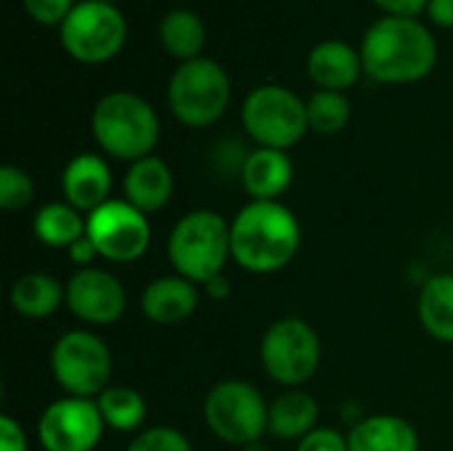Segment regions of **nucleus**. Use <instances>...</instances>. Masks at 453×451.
<instances>
[{
	"label": "nucleus",
	"mask_w": 453,
	"mask_h": 451,
	"mask_svg": "<svg viewBox=\"0 0 453 451\" xmlns=\"http://www.w3.org/2000/svg\"><path fill=\"white\" fill-rule=\"evenodd\" d=\"M35 197V183L27 170L16 165H3L0 167V207L13 213L24 210Z\"/></svg>",
	"instance_id": "27"
},
{
	"label": "nucleus",
	"mask_w": 453,
	"mask_h": 451,
	"mask_svg": "<svg viewBox=\"0 0 453 451\" xmlns=\"http://www.w3.org/2000/svg\"><path fill=\"white\" fill-rule=\"evenodd\" d=\"M207 428L231 447H255L268 431V404L247 380H220L204 399Z\"/></svg>",
	"instance_id": "8"
},
{
	"label": "nucleus",
	"mask_w": 453,
	"mask_h": 451,
	"mask_svg": "<svg viewBox=\"0 0 453 451\" xmlns=\"http://www.w3.org/2000/svg\"><path fill=\"white\" fill-rule=\"evenodd\" d=\"M35 237L48 247H72L88 231V218L69 202H50L37 210L32 221Z\"/></svg>",
	"instance_id": "24"
},
{
	"label": "nucleus",
	"mask_w": 453,
	"mask_h": 451,
	"mask_svg": "<svg viewBox=\"0 0 453 451\" xmlns=\"http://www.w3.org/2000/svg\"><path fill=\"white\" fill-rule=\"evenodd\" d=\"M88 237L101 258L111 263H133L149 250L151 226L127 199H109L88 215Z\"/></svg>",
	"instance_id": "11"
},
{
	"label": "nucleus",
	"mask_w": 453,
	"mask_h": 451,
	"mask_svg": "<svg viewBox=\"0 0 453 451\" xmlns=\"http://www.w3.org/2000/svg\"><path fill=\"white\" fill-rule=\"evenodd\" d=\"M90 130L101 152L138 162L149 157L159 141V117L143 96L133 90H111L93 106Z\"/></svg>",
	"instance_id": "3"
},
{
	"label": "nucleus",
	"mask_w": 453,
	"mask_h": 451,
	"mask_svg": "<svg viewBox=\"0 0 453 451\" xmlns=\"http://www.w3.org/2000/svg\"><path fill=\"white\" fill-rule=\"evenodd\" d=\"M66 306L77 319L104 327L119 322L127 306V295L114 274L90 266L80 268L66 282Z\"/></svg>",
	"instance_id": "13"
},
{
	"label": "nucleus",
	"mask_w": 453,
	"mask_h": 451,
	"mask_svg": "<svg viewBox=\"0 0 453 451\" xmlns=\"http://www.w3.org/2000/svg\"><path fill=\"white\" fill-rule=\"evenodd\" d=\"M66 300V287L50 274L32 271L13 282L11 287V306L16 314L27 319H45L58 311V306Z\"/></svg>",
	"instance_id": "22"
},
{
	"label": "nucleus",
	"mask_w": 453,
	"mask_h": 451,
	"mask_svg": "<svg viewBox=\"0 0 453 451\" xmlns=\"http://www.w3.org/2000/svg\"><path fill=\"white\" fill-rule=\"evenodd\" d=\"M308 128L319 136H337L348 128L353 106L345 93L316 90L308 101Z\"/></svg>",
	"instance_id": "26"
},
{
	"label": "nucleus",
	"mask_w": 453,
	"mask_h": 451,
	"mask_svg": "<svg viewBox=\"0 0 453 451\" xmlns=\"http://www.w3.org/2000/svg\"><path fill=\"white\" fill-rule=\"evenodd\" d=\"M364 74L382 85H411L438 64V40L422 19L380 16L361 40Z\"/></svg>",
	"instance_id": "1"
},
{
	"label": "nucleus",
	"mask_w": 453,
	"mask_h": 451,
	"mask_svg": "<svg viewBox=\"0 0 453 451\" xmlns=\"http://www.w3.org/2000/svg\"><path fill=\"white\" fill-rule=\"evenodd\" d=\"M382 16H409V19H419V13L427 11L430 0H372Z\"/></svg>",
	"instance_id": "32"
},
{
	"label": "nucleus",
	"mask_w": 453,
	"mask_h": 451,
	"mask_svg": "<svg viewBox=\"0 0 453 451\" xmlns=\"http://www.w3.org/2000/svg\"><path fill=\"white\" fill-rule=\"evenodd\" d=\"M319 423V401L300 391L289 388L268 404V431L284 441H303L316 431Z\"/></svg>",
	"instance_id": "20"
},
{
	"label": "nucleus",
	"mask_w": 453,
	"mask_h": 451,
	"mask_svg": "<svg viewBox=\"0 0 453 451\" xmlns=\"http://www.w3.org/2000/svg\"><path fill=\"white\" fill-rule=\"evenodd\" d=\"M173 170L165 159L149 154L138 162H130L122 189H125V199L138 207L143 215L162 210L170 197H173Z\"/></svg>",
	"instance_id": "18"
},
{
	"label": "nucleus",
	"mask_w": 453,
	"mask_h": 451,
	"mask_svg": "<svg viewBox=\"0 0 453 451\" xmlns=\"http://www.w3.org/2000/svg\"><path fill=\"white\" fill-rule=\"evenodd\" d=\"M425 13L435 27L453 29V0H430Z\"/></svg>",
	"instance_id": "34"
},
{
	"label": "nucleus",
	"mask_w": 453,
	"mask_h": 451,
	"mask_svg": "<svg viewBox=\"0 0 453 451\" xmlns=\"http://www.w3.org/2000/svg\"><path fill=\"white\" fill-rule=\"evenodd\" d=\"M104 428V415L93 399L64 396L45 407L37 423V436L45 451H93Z\"/></svg>",
	"instance_id": "12"
},
{
	"label": "nucleus",
	"mask_w": 453,
	"mask_h": 451,
	"mask_svg": "<svg viewBox=\"0 0 453 451\" xmlns=\"http://www.w3.org/2000/svg\"><path fill=\"white\" fill-rule=\"evenodd\" d=\"M417 314L430 338L453 343V274H435L425 282Z\"/></svg>",
	"instance_id": "23"
},
{
	"label": "nucleus",
	"mask_w": 453,
	"mask_h": 451,
	"mask_svg": "<svg viewBox=\"0 0 453 451\" xmlns=\"http://www.w3.org/2000/svg\"><path fill=\"white\" fill-rule=\"evenodd\" d=\"M61 189L72 207L90 215L111 199V170L101 154L82 152L66 162L61 173Z\"/></svg>",
	"instance_id": "15"
},
{
	"label": "nucleus",
	"mask_w": 453,
	"mask_h": 451,
	"mask_svg": "<svg viewBox=\"0 0 453 451\" xmlns=\"http://www.w3.org/2000/svg\"><path fill=\"white\" fill-rule=\"evenodd\" d=\"M159 43L173 58H178L183 64V61L202 56L204 43H207V27L196 11L170 8L159 19Z\"/></svg>",
	"instance_id": "21"
},
{
	"label": "nucleus",
	"mask_w": 453,
	"mask_h": 451,
	"mask_svg": "<svg viewBox=\"0 0 453 451\" xmlns=\"http://www.w3.org/2000/svg\"><path fill=\"white\" fill-rule=\"evenodd\" d=\"M295 178V165L287 152L257 146L242 159V186L252 199H279Z\"/></svg>",
	"instance_id": "16"
},
{
	"label": "nucleus",
	"mask_w": 453,
	"mask_h": 451,
	"mask_svg": "<svg viewBox=\"0 0 453 451\" xmlns=\"http://www.w3.org/2000/svg\"><path fill=\"white\" fill-rule=\"evenodd\" d=\"M69 258H72L80 268H90L93 260L101 258V255H98V247L93 245V239L88 237V231H85V237H80V239L69 247Z\"/></svg>",
	"instance_id": "33"
},
{
	"label": "nucleus",
	"mask_w": 453,
	"mask_h": 451,
	"mask_svg": "<svg viewBox=\"0 0 453 451\" xmlns=\"http://www.w3.org/2000/svg\"><path fill=\"white\" fill-rule=\"evenodd\" d=\"M305 69H308V77L316 82L319 90L345 93L364 74V61H361L358 48H353L345 40L329 37V40H321L311 48Z\"/></svg>",
	"instance_id": "14"
},
{
	"label": "nucleus",
	"mask_w": 453,
	"mask_h": 451,
	"mask_svg": "<svg viewBox=\"0 0 453 451\" xmlns=\"http://www.w3.org/2000/svg\"><path fill=\"white\" fill-rule=\"evenodd\" d=\"M260 362L271 380L297 388L308 383L321 364L319 332L303 319H279L263 335Z\"/></svg>",
	"instance_id": "10"
},
{
	"label": "nucleus",
	"mask_w": 453,
	"mask_h": 451,
	"mask_svg": "<svg viewBox=\"0 0 453 451\" xmlns=\"http://www.w3.org/2000/svg\"><path fill=\"white\" fill-rule=\"evenodd\" d=\"M300 242V221L279 199H252L231 221V255L242 268L252 274L281 271L295 260Z\"/></svg>",
	"instance_id": "2"
},
{
	"label": "nucleus",
	"mask_w": 453,
	"mask_h": 451,
	"mask_svg": "<svg viewBox=\"0 0 453 451\" xmlns=\"http://www.w3.org/2000/svg\"><path fill=\"white\" fill-rule=\"evenodd\" d=\"M127 451H191L188 439L178 431V428H167V425H154L141 431Z\"/></svg>",
	"instance_id": "28"
},
{
	"label": "nucleus",
	"mask_w": 453,
	"mask_h": 451,
	"mask_svg": "<svg viewBox=\"0 0 453 451\" xmlns=\"http://www.w3.org/2000/svg\"><path fill=\"white\" fill-rule=\"evenodd\" d=\"M58 43L80 64H106L127 43V19L114 3L80 0L58 27Z\"/></svg>",
	"instance_id": "7"
},
{
	"label": "nucleus",
	"mask_w": 453,
	"mask_h": 451,
	"mask_svg": "<svg viewBox=\"0 0 453 451\" xmlns=\"http://www.w3.org/2000/svg\"><path fill=\"white\" fill-rule=\"evenodd\" d=\"M0 451H29L21 425L8 415L0 417Z\"/></svg>",
	"instance_id": "31"
},
{
	"label": "nucleus",
	"mask_w": 453,
	"mask_h": 451,
	"mask_svg": "<svg viewBox=\"0 0 453 451\" xmlns=\"http://www.w3.org/2000/svg\"><path fill=\"white\" fill-rule=\"evenodd\" d=\"M50 369L66 396L98 399L109 388L111 351L98 335L72 330L56 340L50 351Z\"/></svg>",
	"instance_id": "9"
},
{
	"label": "nucleus",
	"mask_w": 453,
	"mask_h": 451,
	"mask_svg": "<svg viewBox=\"0 0 453 451\" xmlns=\"http://www.w3.org/2000/svg\"><path fill=\"white\" fill-rule=\"evenodd\" d=\"M350 451H419L417 428L398 415H372L353 425Z\"/></svg>",
	"instance_id": "19"
},
{
	"label": "nucleus",
	"mask_w": 453,
	"mask_h": 451,
	"mask_svg": "<svg viewBox=\"0 0 453 451\" xmlns=\"http://www.w3.org/2000/svg\"><path fill=\"white\" fill-rule=\"evenodd\" d=\"M167 104L180 125L210 128L231 104V77L215 58L183 61L167 82Z\"/></svg>",
	"instance_id": "5"
},
{
	"label": "nucleus",
	"mask_w": 453,
	"mask_h": 451,
	"mask_svg": "<svg viewBox=\"0 0 453 451\" xmlns=\"http://www.w3.org/2000/svg\"><path fill=\"white\" fill-rule=\"evenodd\" d=\"M207 287V292L212 295V300H226L228 298V292H231V284H228V279L220 274V276H215L212 282H207L204 284Z\"/></svg>",
	"instance_id": "35"
},
{
	"label": "nucleus",
	"mask_w": 453,
	"mask_h": 451,
	"mask_svg": "<svg viewBox=\"0 0 453 451\" xmlns=\"http://www.w3.org/2000/svg\"><path fill=\"white\" fill-rule=\"evenodd\" d=\"M24 11L42 27H61L69 11L77 5L74 0H21Z\"/></svg>",
	"instance_id": "29"
},
{
	"label": "nucleus",
	"mask_w": 453,
	"mask_h": 451,
	"mask_svg": "<svg viewBox=\"0 0 453 451\" xmlns=\"http://www.w3.org/2000/svg\"><path fill=\"white\" fill-rule=\"evenodd\" d=\"M104 3H114V5H117V3H119V0H104Z\"/></svg>",
	"instance_id": "36"
},
{
	"label": "nucleus",
	"mask_w": 453,
	"mask_h": 451,
	"mask_svg": "<svg viewBox=\"0 0 453 451\" xmlns=\"http://www.w3.org/2000/svg\"><path fill=\"white\" fill-rule=\"evenodd\" d=\"M104 423L117 433H133L146 420V401L130 385H111L96 399Z\"/></svg>",
	"instance_id": "25"
},
{
	"label": "nucleus",
	"mask_w": 453,
	"mask_h": 451,
	"mask_svg": "<svg viewBox=\"0 0 453 451\" xmlns=\"http://www.w3.org/2000/svg\"><path fill=\"white\" fill-rule=\"evenodd\" d=\"M167 255L178 276L207 284L223 274L231 255V223L215 210H191L186 213L170 239Z\"/></svg>",
	"instance_id": "4"
},
{
	"label": "nucleus",
	"mask_w": 453,
	"mask_h": 451,
	"mask_svg": "<svg viewBox=\"0 0 453 451\" xmlns=\"http://www.w3.org/2000/svg\"><path fill=\"white\" fill-rule=\"evenodd\" d=\"M199 306V287L183 276H159L141 295V311L159 327L186 322Z\"/></svg>",
	"instance_id": "17"
},
{
	"label": "nucleus",
	"mask_w": 453,
	"mask_h": 451,
	"mask_svg": "<svg viewBox=\"0 0 453 451\" xmlns=\"http://www.w3.org/2000/svg\"><path fill=\"white\" fill-rule=\"evenodd\" d=\"M242 125L257 146L281 152L297 146L311 130L305 101L295 90L271 82L247 93L242 104Z\"/></svg>",
	"instance_id": "6"
},
{
	"label": "nucleus",
	"mask_w": 453,
	"mask_h": 451,
	"mask_svg": "<svg viewBox=\"0 0 453 451\" xmlns=\"http://www.w3.org/2000/svg\"><path fill=\"white\" fill-rule=\"evenodd\" d=\"M297 451H350L348 439L334 431V428H316L313 433H308L300 444Z\"/></svg>",
	"instance_id": "30"
}]
</instances>
